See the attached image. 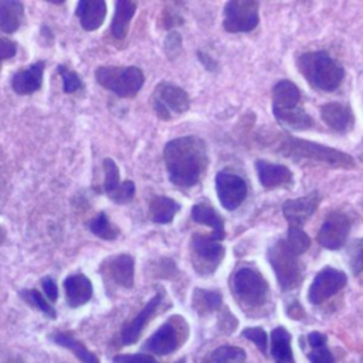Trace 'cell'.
Segmentation results:
<instances>
[{
	"label": "cell",
	"instance_id": "6da1fadb",
	"mask_svg": "<svg viewBox=\"0 0 363 363\" xmlns=\"http://www.w3.org/2000/svg\"><path fill=\"white\" fill-rule=\"evenodd\" d=\"M169 180L182 189L193 187L206 174L208 152L206 142L194 135L169 140L163 149Z\"/></svg>",
	"mask_w": 363,
	"mask_h": 363
},
{
	"label": "cell",
	"instance_id": "7a4b0ae2",
	"mask_svg": "<svg viewBox=\"0 0 363 363\" xmlns=\"http://www.w3.org/2000/svg\"><path fill=\"white\" fill-rule=\"evenodd\" d=\"M296 65L303 78L323 92L337 89L345 78V68L326 51H309L298 57Z\"/></svg>",
	"mask_w": 363,
	"mask_h": 363
},
{
	"label": "cell",
	"instance_id": "3957f363",
	"mask_svg": "<svg viewBox=\"0 0 363 363\" xmlns=\"http://www.w3.org/2000/svg\"><path fill=\"white\" fill-rule=\"evenodd\" d=\"M282 136L284 138L278 145L277 150L281 155L291 157L292 160L303 159V160H312V162H322L333 167H343V169L354 167L353 157L345 152H340L335 147L315 143L311 140L298 139L291 135H282Z\"/></svg>",
	"mask_w": 363,
	"mask_h": 363
},
{
	"label": "cell",
	"instance_id": "277c9868",
	"mask_svg": "<svg viewBox=\"0 0 363 363\" xmlns=\"http://www.w3.org/2000/svg\"><path fill=\"white\" fill-rule=\"evenodd\" d=\"M96 82L119 98H133L145 82V75L135 65L113 67L104 65L95 71Z\"/></svg>",
	"mask_w": 363,
	"mask_h": 363
},
{
	"label": "cell",
	"instance_id": "5b68a950",
	"mask_svg": "<svg viewBox=\"0 0 363 363\" xmlns=\"http://www.w3.org/2000/svg\"><path fill=\"white\" fill-rule=\"evenodd\" d=\"M233 289L242 303L257 308L267 302L269 286L258 269L241 267L233 277Z\"/></svg>",
	"mask_w": 363,
	"mask_h": 363
},
{
	"label": "cell",
	"instance_id": "8992f818",
	"mask_svg": "<svg viewBox=\"0 0 363 363\" xmlns=\"http://www.w3.org/2000/svg\"><path fill=\"white\" fill-rule=\"evenodd\" d=\"M268 261L277 275L282 291L296 288L302 281V271L298 255L289 251L282 240H278L268 250Z\"/></svg>",
	"mask_w": 363,
	"mask_h": 363
},
{
	"label": "cell",
	"instance_id": "52a82bcc",
	"mask_svg": "<svg viewBox=\"0 0 363 363\" xmlns=\"http://www.w3.org/2000/svg\"><path fill=\"white\" fill-rule=\"evenodd\" d=\"M190 250L193 254L191 264L200 275L213 274L225 255V250L221 242L216 241L210 234H193Z\"/></svg>",
	"mask_w": 363,
	"mask_h": 363
},
{
	"label": "cell",
	"instance_id": "ba28073f",
	"mask_svg": "<svg viewBox=\"0 0 363 363\" xmlns=\"http://www.w3.org/2000/svg\"><path fill=\"white\" fill-rule=\"evenodd\" d=\"M187 325L183 316H172L164 323H162L152 336L142 345V352H150L159 356L173 353L183 343L182 330H186Z\"/></svg>",
	"mask_w": 363,
	"mask_h": 363
},
{
	"label": "cell",
	"instance_id": "9c48e42d",
	"mask_svg": "<svg viewBox=\"0 0 363 363\" xmlns=\"http://www.w3.org/2000/svg\"><path fill=\"white\" fill-rule=\"evenodd\" d=\"M259 3L255 0H231L223 11V27L228 33H250L259 23Z\"/></svg>",
	"mask_w": 363,
	"mask_h": 363
},
{
	"label": "cell",
	"instance_id": "30bf717a",
	"mask_svg": "<svg viewBox=\"0 0 363 363\" xmlns=\"http://www.w3.org/2000/svg\"><path fill=\"white\" fill-rule=\"evenodd\" d=\"M152 104L156 116L162 121H169L172 113L182 115L190 108V98L183 88L163 81L153 91Z\"/></svg>",
	"mask_w": 363,
	"mask_h": 363
},
{
	"label": "cell",
	"instance_id": "8fae6325",
	"mask_svg": "<svg viewBox=\"0 0 363 363\" xmlns=\"http://www.w3.org/2000/svg\"><path fill=\"white\" fill-rule=\"evenodd\" d=\"M346 282L347 277L343 271L333 267H325L315 275L308 291V299L312 305H320L337 294Z\"/></svg>",
	"mask_w": 363,
	"mask_h": 363
},
{
	"label": "cell",
	"instance_id": "7c38bea8",
	"mask_svg": "<svg viewBox=\"0 0 363 363\" xmlns=\"http://www.w3.org/2000/svg\"><path fill=\"white\" fill-rule=\"evenodd\" d=\"M349 233H350V218L345 213L335 210L325 217L316 234V240L322 247L336 251L345 245L349 237Z\"/></svg>",
	"mask_w": 363,
	"mask_h": 363
},
{
	"label": "cell",
	"instance_id": "4fadbf2b",
	"mask_svg": "<svg viewBox=\"0 0 363 363\" xmlns=\"http://www.w3.org/2000/svg\"><path fill=\"white\" fill-rule=\"evenodd\" d=\"M214 184L221 206L228 211L238 208L248 193L245 180L235 173L218 172L216 174Z\"/></svg>",
	"mask_w": 363,
	"mask_h": 363
},
{
	"label": "cell",
	"instance_id": "5bb4252c",
	"mask_svg": "<svg viewBox=\"0 0 363 363\" xmlns=\"http://www.w3.org/2000/svg\"><path fill=\"white\" fill-rule=\"evenodd\" d=\"M319 193L316 190L298 199L285 200L282 204V214L291 227H299L311 218L319 206Z\"/></svg>",
	"mask_w": 363,
	"mask_h": 363
},
{
	"label": "cell",
	"instance_id": "9a60e30c",
	"mask_svg": "<svg viewBox=\"0 0 363 363\" xmlns=\"http://www.w3.org/2000/svg\"><path fill=\"white\" fill-rule=\"evenodd\" d=\"M162 299H163V292H156L147 301V303L142 308V311L130 322L123 325V328L121 330V342H122L123 346H129V345L136 343V340L140 337L146 323L150 320V318L157 311Z\"/></svg>",
	"mask_w": 363,
	"mask_h": 363
},
{
	"label": "cell",
	"instance_id": "2e32d148",
	"mask_svg": "<svg viewBox=\"0 0 363 363\" xmlns=\"http://www.w3.org/2000/svg\"><path fill=\"white\" fill-rule=\"evenodd\" d=\"M112 282L122 288H132L135 278V259L129 254H118L105 259L102 272Z\"/></svg>",
	"mask_w": 363,
	"mask_h": 363
},
{
	"label": "cell",
	"instance_id": "e0dca14e",
	"mask_svg": "<svg viewBox=\"0 0 363 363\" xmlns=\"http://www.w3.org/2000/svg\"><path fill=\"white\" fill-rule=\"evenodd\" d=\"M255 170L261 186H264L265 189L291 187L294 183L292 172L284 164L269 163L267 160L258 159L255 162Z\"/></svg>",
	"mask_w": 363,
	"mask_h": 363
},
{
	"label": "cell",
	"instance_id": "ac0fdd59",
	"mask_svg": "<svg viewBox=\"0 0 363 363\" xmlns=\"http://www.w3.org/2000/svg\"><path fill=\"white\" fill-rule=\"evenodd\" d=\"M322 121L336 132H346L353 126L354 115L352 108L343 102H328L320 106Z\"/></svg>",
	"mask_w": 363,
	"mask_h": 363
},
{
	"label": "cell",
	"instance_id": "d6986e66",
	"mask_svg": "<svg viewBox=\"0 0 363 363\" xmlns=\"http://www.w3.org/2000/svg\"><path fill=\"white\" fill-rule=\"evenodd\" d=\"M44 61H37L27 67L26 69H21L13 75L11 86L16 94L20 95H28L41 88L43 84V74H44Z\"/></svg>",
	"mask_w": 363,
	"mask_h": 363
},
{
	"label": "cell",
	"instance_id": "ffe728a7",
	"mask_svg": "<svg viewBox=\"0 0 363 363\" xmlns=\"http://www.w3.org/2000/svg\"><path fill=\"white\" fill-rule=\"evenodd\" d=\"M75 14L84 30H98L106 17V3L104 0H81L77 4Z\"/></svg>",
	"mask_w": 363,
	"mask_h": 363
},
{
	"label": "cell",
	"instance_id": "44dd1931",
	"mask_svg": "<svg viewBox=\"0 0 363 363\" xmlns=\"http://www.w3.org/2000/svg\"><path fill=\"white\" fill-rule=\"evenodd\" d=\"M65 299L71 308L85 305L92 298V284L84 274H72L64 279Z\"/></svg>",
	"mask_w": 363,
	"mask_h": 363
},
{
	"label": "cell",
	"instance_id": "7402d4cb",
	"mask_svg": "<svg viewBox=\"0 0 363 363\" xmlns=\"http://www.w3.org/2000/svg\"><path fill=\"white\" fill-rule=\"evenodd\" d=\"M191 220L196 221L197 224H203L210 227L211 237L216 241H221L225 237V230H224V220L220 216V213L208 203H197L191 207Z\"/></svg>",
	"mask_w": 363,
	"mask_h": 363
},
{
	"label": "cell",
	"instance_id": "603a6c76",
	"mask_svg": "<svg viewBox=\"0 0 363 363\" xmlns=\"http://www.w3.org/2000/svg\"><path fill=\"white\" fill-rule=\"evenodd\" d=\"M301 105V91L289 79H281L272 88V109H291Z\"/></svg>",
	"mask_w": 363,
	"mask_h": 363
},
{
	"label": "cell",
	"instance_id": "cb8c5ba5",
	"mask_svg": "<svg viewBox=\"0 0 363 363\" xmlns=\"http://www.w3.org/2000/svg\"><path fill=\"white\" fill-rule=\"evenodd\" d=\"M136 7V3L130 0H119L115 3V13L111 21V34L113 38L122 40L126 37Z\"/></svg>",
	"mask_w": 363,
	"mask_h": 363
},
{
	"label": "cell",
	"instance_id": "d4e9b609",
	"mask_svg": "<svg viewBox=\"0 0 363 363\" xmlns=\"http://www.w3.org/2000/svg\"><path fill=\"white\" fill-rule=\"evenodd\" d=\"M275 119L291 130H306L313 126L312 116L303 109L302 105L291 109H272Z\"/></svg>",
	"mask_w": 363,
	"mask_h": 363
},
{
	"label": "cell",
	"instance_id": "484cf974",
	"mask_svg": "<svg viewBox=\"0 0 363 363\" xmlns=\"http://www.w3.org/2000/svg\"><path fill=\"white\" fill-rule=\"evenodd\" d=\"M291 333L285 326H277L271 332V356L275 363H294Z\"/></svg>",
	"mask_w": 363,
	"mask_h": 363
},
{
	"label": "cell",
	"instance_id": "4316f807",
	"mask_svg": "<svg viewBox=\"0 0 363 363\" xmlns=\"http://www.w3.org/2000/svg\"><path fill=\"white\" fill-rule=\"evenodd\" d=\"M180 210V204L166 196H155L149 203L150 218L156 224H169Z\"/></svg>",
	"mask_w": 363,
	"mask_h": 363
},
{
	"label": "cell",
	"instance_id": "83f0119b",
	"mask_svg": "<svg viewBox=\"0 0 363 363\" xmlns=\"http://www.w3.org/2000/svg\"><path fill=\"white\" fill-rule=\"evenodd\" d=\"M24 17V7L16 0L0 1V30L4 33H14Z\"/></svg>",
	"mask_w": 363,
	"mask_h": 363
},
{
	"label": "cell",
	"instance_id": "f1b7e54d",
	"mask_svg": "<svg viewBox=\"0 0 363 363\" xmlns=\"http://www.w3.org/2000/svg\"><path fill=\"white\" fill-rule=\"evenodd\" d=\"M52 340L57 345L71 350L82 363H99V359L92 352H89L79 340H77L75 337H72L68 333L57 332L52 335Z\"/></svg>",
	"mask_w": 363,
	"mask_h": 363
},
{
	"label": "cell",
	"instance_id": "f546056e",
	"mask_svg": "<svg viewBox=\"0 0 363 363\" xmlns=\"http://www.w3.org/2000/svg\"><path fill=\"white\" fill-rule=\"evenodd\" d=\"M223 303V295L220 291L196 288L193 294V306L199 313H208L217 311Z\"/></svg>",
	"mask_w": 363,
	"mask_h": 363
},
{
	"label": "cell",
	"instance_id": "4dcf8cb0",
	"mask_svg": "<svg viewBox=\"0 0 363 363\" xmlns=\"http://www.w3.org/2000/svg\"><path fill=\"white\" fill-rule=\"evenodd\" d=\"M88 230L99 237L101 240H105V241H112V240H116L118 235H119V228L112 224L106 216V213L101 211L96 217H94L89 223H88Z\"/></svg>",
	"mask_w": 363,
	"mask_h": 363
},
{
	"label": "cell",
	"instance_id": "1f68e13d",
	"mask_svg": "<svg viewBox=\"0 0 363 363\" xmlns=\"http://www.w3.org/2000/svg\"><path fill=\"white\" fill-rule=\"evenodd\" d=\"M247 359L245 350L238 346L223 345L214 349L210 354L211 363H244Z\"/></svg>",
	"mask_w": 363,
	"mask_h": 363
},
{
	"label": "cell",
	"instance_id": "d6a6232c",
	"mask_svg": "<svg viewBox=\"0 0 363 363\" xmlns=\"http://www.w3.org/2000/svg\"><path fill=\"white\" fill-rule=\"evenodd\" d=\"M285 247L295 255H302L311 245L309 235L299 227H288L286 238H282Z\"/></svg>",
	"mask_w": 363,
	"mask_h": 363
},
{
	"label": "cell",
	"instance_id": "836d02e7",
	"mask_svg": "<svg viewBox=\"0 0 363 363\" xmlns=\"http://www.w3.org/2000/svg\"><path fill=\"white\" fill-rule=\"evenodd\" d=\"M104 173H105V177H104V183H102V190L109 199H112V196L116 193V190L121 186L119 167L113 162V159L106 157L104 160Z\"/></svg>",
	"mask_w": 363,
	"mask_h": 363
},
{
	"label": "cell",
	"instance_id": "e575fe53",
	"mask_svg": "<svg viewBox=\"0 0 363 363\" xmlns=\"http://www.w3.org/2000/svg\"><path fill=\"white\" fill-rule=\"evenodd\" d=\"M20 296H21L27 303H30V305L34 306L35 309L41 311L43 313H45L48 318L55 319V316H57L55 309L45 301V298H44L37 289H23V291H20Z\"/></svg>",
	"mask_w": 363,
	"mask_h": 363
},
{
	"label": "cell",
	"instance_id": "d590c367",
	"mask_svg": "<svg viewBox=\"0 0 363 363\" xmlns=\"http://www.w3.org/2000/svg\"><path fill=\"white\" fill-rule=\"evenodd\" d=\"M58 74L62 78V89L65 94H74L82 88V81L75 71H71L65 65H58Z\"/></svg>",
	"mask_w": 363,
	"mask_h": 363
},
{
	"label": "cell",
	"instance_id": "8d00e7d4",
	"mask_svg": "<svg viewBox=\"0 0 363 363\" xmlns=\"http://www.w3.org/2000/svg\"><path fill=\"white\" fill-rule=\"evenodd\" d=\"M245 339L251 340L258 349L259 352H262L264 354L267 353V349H268V336H267V332L259 328V326H252V328H245L241 333Z\"/></svg>",
	"mask_w": 363,
	"mask_h": 363
},
{
	"label": "cell",
	"instance_id": "74e56055",
	"mask_svg": "<svg viewBox=\"0 0 363 363\" xmlns=\"http://www.w3.org/2000/svg\"><path fill=\"white\" fill-rule=\"evenodd\" d=\"M135 183L132 180H125L121 183L119 189L116 190V193L112 196V201H115L116 204H125L129 203L133 196H135Z\"/></svg>",
	"mask_w": 363,
	"mask_h": 363
},
{
	"label": "cell",
	"instance_id": "f35d334b",
	"mask_svg": "<svg viewBox=\"0 0 363 363\" xmlns=\"http://www.w3.org/2000/svg\"><path fill=\"white\" fill-rule=\"evenodd\" d=\"M113 363H157L155 357L147 353H132V354H116L113 356Z\"/></svg>",
	"mask_w": 363,
	"mask_h": 363
},
{
	"label": "cell",
	"instance_id": "ab89813d",
	"mask_svg": "<svg viewBox=\"0 0 363 363\" xmlns=\"http://www.w3.org/2000/svg\"><path fill=\"white\" fill-rule=\"evenodd\" d=\"M163 45H164V51L169 55V58L177 55L180 48H182V37H180V34L176 33V31H170L166 35Z\"/></svg>",
	"mask_w": 363,
	"mask_h": 363
},
{
	"label": "cell",
	"instance_id": "60d3db41",
	"mask_svg": "<svg viewBox=\"0 0 363 363\" xmlns=\"http://www.w3.org/2000/svg\"><path fill=\"white\" fill-rule=\"evenodd\" d=\"M308 359H309L311 363H335L333 354L330 353V350H329L326 346L313 349V350L308 354Z\"/></svg>",
	"mask_w": 363,
	"mask_h": 363
},
{
	"label": "cell",
	"instance_id": "b9f144b4",
	"mask_svg": "<svg viewBox=\"0 0 363 363\" xmlns=\"http://www.w3.org/2000/svg\"><path fill=\"white\" fill-rule=\"evenodd\" d=\"M16 51H17V45L14 41L9 38H0V61L14 57Z\"/></svg>",
	"mask_w": 363,
	"mask_h": 363
},
{
	"label": "cell",
	"instance_id": "7bdbcfd3",
	"mask_svg": "<svg viewBox=\"0 0 363 363\" xmlns=\"http://www.w3.org/2000/svg\"><path fill=\"white\" fill-rule=\"evenodd\" d=\"M41 286L44 289V294L47 295V298L54 302L57 301L58 298V288H57V284L54 282V279L51 277H45L41 279Z\"/></svg>",
	"mask_w": 363,
	"mask_h": 363
},
{
	"label": "cell",
	"instance_id": "ee69618b",
	"mask_svg": "<svg viewBox=\"0 0 363 363\" xmlns=\"http://www.w3.org/2000/svg\"><path fill=\"white\" fill-rule=\"evenodd\" d=\"M308 343L312 349H316V347H322L326 345V336L320 332H311L308 335Z\"/></svg>",
	"mask_w": 363,
	"mask_h": 363
},
{
	"label": "cell",
	"instance_id": "f6af8a7d",
	"mask_svg": "<svg viewBox=\"0 0 363 363\" xmlns=\"http://www.w3.org/2000/svg\"><path fill=\"white\" fill-rule=\"evenodd\" d=\"M182 21H183V18H182L179 14H176L174 11H172V10L164 13L163 23H164V27H166V28H172V27H174V26L183 24Z\"/></svg>",
	"mask_w": 363,
	"mask_h": 363
},
{
	"label": "cell",
	"instance_id": "bcb514c9",
	"mask_svg": "<svg viewBox=\"0 0 363 363\" xmlns=\"http://www.w3.org/2000/svg\"><path fill=\"white\" fill-rule=\"evenodd\" d=\"M197 55H199V58H200V61L203 62V65L207 68V69H210V71H214L216 69V61H213L207 54H204V52H201V51H199L197 52Z\"/></svg>",
	"mask_w": 363,
	"mask_h": 363
},
{
	"label": "cell",
	"instance_id": "7dc6e473",
	"mask_svg": "<svg viewBox=\"0 0 363 363\" xmlns=\"http://www.w3.org/2000/svg\"><path fill=\"white\" fill-rule=\"evenodd\" d=\"M176 363H186V359H184V357H182V359H179Z\"/></svg>",
	"mask_w": 363,
	"mask_h": 363
}]
</instances>
